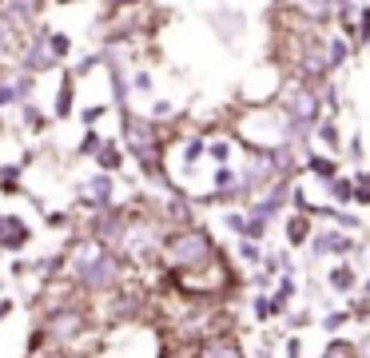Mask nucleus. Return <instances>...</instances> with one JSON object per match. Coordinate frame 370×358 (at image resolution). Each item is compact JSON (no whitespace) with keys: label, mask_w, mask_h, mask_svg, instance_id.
<instances>
[{"label":"nucleus","mask_w":370,"mask_h":358,"mask_svg":"<svg viewBox=\"0 0 370 358\" xmlns=\"http://www.w3.org/2000/svg\"><path fill=\"white\" fill-rule=\"evenodd\" d=\"M160 263L176 275H195V271H207L215 267V247L203 231H176L160 251Z\"/></svg>","instance_id":"f257e3e1"},{"label":"nucleus","mask_w":370,"mask_h":358,"mask_svg":"<svg viewBox=\"0 0 370 358\" xmlns=\"http://www.w3.org/2000/svg\"><path fill=\"white\" fill-rule=\"evenodd\" d=\"M76 279L84 291H112L124 279V259L100 243H84L76 251Z\"/></svg>","instance_id":"f03ea898"},{"label":"nucleus","mask_w":370,"mask_h":358,"mask_svg":"<svg viewBox=\"0 0 370 358\" xmlns=\"http://www.w3.org/2000/svg\"><path fill=\"white\" fill-rule=\"evenodd\" d=\"M124 135H128V151L144 163L147 171H156V147H160V131L147 120H136L131 112H124Z\"/></svg>","instance_id":"7ed1b4c3"},{"label":"nucleus","mask_w":370,"mask_h":358,"mask_svg":"<svg viewBox=\"0 0 370 358\" xmlns=\"http://www.w3.org/2000/svg\"><path fill=\"white\" fill-rule=\"evenodd\" d=\"M84 326H88V314H84V307L68 303V307H56V310L48 314V323H44V339H52V346H64V342L80 339Z\"/></svg>","instance_id":"20e7f679"},{"label":"nucleus","mask_w":370,"mask_h":358,"mask_svg":"<svg viewBox=\"0 0 370 358\" xmlns=\"http://www.w3.org/2000/svg\"><path fill=\"white\" fill-rule=\"evenodd\" d=\"M195 358H243V355L231 335H211V339H203L195 346Z\"/></svg>","instance_id":"39448f33"},{"label":"nucleus","mask_w":370,"mask_h":358,"mask_svg":"<svg viewBox=\"0 0 370 358\" xmlns=\"http://www.w3.org/2000/svg\"><path fill=\"white\" fill-rule=\"evenodd\" d=\"M351 247L354 243L346 235H338V231H319V235L311 239V251H315V255H346Z\"/></svg>","instance_id":"423d86ee"},{"label":"nucleus","mask_w":370,"mask_h":358,"mask_svg":"<svg viewBox=\"0 0 370 358\" xmlns=\"http://www.w3.org/2000/svg\"><path fill=\"white\" fill-rule=\"evenodd\" d=\"M24 243H28V227L20 223L17 215H4V247H8V251H20Z\"/></svg>","instance_id":"0eeeda50"},{"label":"nucleus","mask_w":370,"mask_h":358,"mask_svg":"<svg viewBox=\"0 0 370 358\" xmlns=\"http://www.w3.org/2000/svg\"><path fill=\"white\" fill-rule=\"evenodd\" d=\"M88 199L96 203L100 211H108V199H112V179H108V176H92V183H88Z\"/></svg>","instance_id":"6e6552de"},{"label":"nucleus","mask_w":370,"mask_h":358,"mask_svg":"<svg viewBox=\"0 0 370 358\" xmlns=\"http://www.w3.org/2000/svg\"><path fill=\"white\" fill-rule=\"evenodd\" d=\"M52 64H56V56H52L44 44H33L28 56H24V68H28V72H44V68H52Z\"/></svg>","instance_id":"1a4fd4ad"},{"label":"nucleus","mask_w":370,"mask_h":358,"mask_svg":"<svg viewBox=\"0 0 370 358\" xmlns=\"http://www.w3.org/2000/svg\"><path fill=\"white\" fill-rule=\"evenodd\" d=\"M72 96H76V84L64 80V88L56 92V115H60V120H64V115H72Z\"/></svg>","instance_id":"9d476101"},{"label":"nucleus","mask_w":370,"mask_h":358,"mask_svg":"<svg viewBox=\"0 0 370 358\" xmlns=\"http://www.w3.org/2000/svg\"><path fill=\"white\" fill-rule=\"evenodd\" d=\"M331 287H335V291H351V287H354V271L346 267V263L331 271Z\"/></svg>","instance_id":"9b49d317"},{"label":"nucleus","mask_w":370,"mask_h":358,"mask_svg":"<svg viewBox=\"0 0 370 358\" xmlns=\"http://www.w3.org/2000/svg\"><path fill=\"white\" fill-rule=\"evenodd\" d=\"M311 171H315V176H322V183H335V163L331 160H322V156H311Z\"/></svg>","instance_id":"f8f14e48"},{"label":"nucleus","mask_w":370,"mask_h":358,"mask_svg":"<svg viewBox=\"0 0 370 358\" xmlns=\"http://www.w3.org/2000/svg\"><path fill=\"white\" fill-rule=\"evenodd\" d=\"M306 235H311V223H306L303 215H295V219L287 223V239H290V243H303Z\"/></svg>","instance_id":"ddd939ff"},{"label":"nucleus","mask_w":370,"mask_h":358,"mask_svg":"<svg viewBox=\"0 0 370 358\" xmlns=\"http://www.w3.org/2000/svg\"><path fill=\"white\" fill-rule=\"evenodd\" d=\"M331 196H335L338 203H346V199L358 196V187H354V183H346V179H335V183H331Z\"/></svg>","instance_id":"4468645a"},{"label":"nucleus","mask_w":370,"mask_h":358,"mask_svg":"<svg viewBox=\"0 0 370 358\" xmlns=\"http://www.w3.org/2000/svg\"><path fill=\"white\" fill-rule=\"evenodd\" d=\"M120 160H124V156H120L112 144H104V151H100V167H104V171H115V167H120Z\"/></svg>","instance_id":"2eb2a0df"},{"label":"nucleus","mask_w":370,"mask_h":358,"mask_svg":"<svg viewBox=\"0 0 370 358\" xmlns=\"http://www.w3.org/2000/svg\"><path fill=\"white\" fill-rule=\"evenodd\" d=\"M28 358H72V355L64 346H36V350H28Z\"/></svg>","instance_id":"dca6fc26"},{"label":"nucleus","mask_w":370,"mask_h":358,"mask_svg":"<svg viewBox=\"0 0 370 358\" xmlns=\"http://www.w3.org/2000/svg\"><path fill=\"white\" fill-rule=\"evenodd\" d=\"M24 128H28V131H40V128H44V115L36 112L33 104H28V108H24Z\"/></svg>","instance_id":"f3484780"},{"label":"nucleus","mask_w":370,"mask_h":358,"mask_svg":"<svg viewBox=\"0 0 370 358\" xmlns=\"http://www.w3.org/2000/svg\"><path fill=\"white\" fill-rule=\"evenodd\" d=\"M17 176H20V167H17V163H8V167H4V191H17V187H20Z\"/></svg>","instance_id":"a211bd4d"},{"label":"nucleus","mask_w":370,"mask_h":358,"mask_svg":"<svg viewBox=\"0 0 370 358\" xmlns=\"http://www.w3.org/2000/svg\"><path fill=\"white\" fill-rule=\"evenodd\" d=\"M183 156H187V163H195L203 156V140H187V144H183Z\"/></svg>","instance_id":"6ab92c4d"},{"label":"nucleus","mask_w":370,"mask_h":358,"mask_svg":"<svg viewBox=\"0 0 370 358\" xmlns=\"http://www.w3.org/2000/svg\"><path fill=\"white\" fill-rule=\"evenodd\" d=\"M48 44H52V56H56V60H60V56H68V48H72V44H68V36H52Z\"/></svg>","instance_id":"aec40b11"},{"label":"nucleus","mask_w":370,"mask_h":358,"mask_svg":"<svg viewBox=\"0 0 370 358\" xmlns=\"http://www.w3.org/2000/svg\"><path fill=\"white\" fill-rule=\"evenodd\" d=\"M326 48H331V64H342V60H346V44H342V40L326 44Z\"/></svg>","instance_id":"412c9836"},{"label":"nucleus","mask_w":370,"mask_h":358,"mask_svg":"<svg viewBox=\"0 0 370 358\" xmlns=\"http://www.w3.org/2000/svg\"><path fill=\"white\" fill-rule=\"evenodd\" d=\"M271 299H255V319H271Z\"/></svg>","instance_id":"4be33fe9"},{"label":"nucleus","mask_w":370,"mask_h":358,"mask_svg":"<svg viewBox=\"0 0 370 358\" xmlns=\"http://www.w3.org/2000/svg\"><path fill=\"white\" fill-rule=\"evenodd\" d=\"M322 140H326V144H338V131H335V124H331V120H322Z\"/></svg>","instance_id":"5701e85b"},{"label":"nucleus","mask_w":370,"mask_h":358,"mask_svg":"<svg viewBox=\"0 0 370 358\" xmlns=\"http://www.w3.org/2000/svg\"><path fill=\"white\" fill-rule=\"evenodd\" d=\"M207 151L215 156V160H227V151H231V147H227V140H215V144H211Z\"/></svg>","instance_id":"b1692460"},{"label":"nucleus","mask_w":370,"mask_h":358,"mask_svg":"<svg viewBox=\"0 0 370 358\" xmlns=\"http://www.w3.org/2000/svg\"><path fill=\"white\" fill-rule=\"evenodd\" d=\"M100 115H104V108H88V112H84L80 120H84V124H88V128H92V124H96Z\"/></svg>","instance_id":"393cba45"},{"label":"nucleus","mask_w":370,"mask_h":358,"mask_svg":"<svg viewBox=\"0 0 370 358\" xmlns=\"http://www.w3.org/2000/svg\"><path fill=\"white\" fill-rule=\"evenodd\" d=\"M239 251H243V259H247V263H259V247H251V243H243V247H239Z\"/></svg>","instance_id":"a878e982"},{"label":"nucleus","mask_w":370,"mask_h":358,"mask_svg":"<svg viewBox=\"0 0 370 358\" xmlns=\"http://www.w3.org/2000/svg\"><path fill=\"white\" fill-rule=\"evenodd\" d=\"M358 36H362V40H370V12H362V24H358Z\"/></svg>","instance_id":"bb28decb"},{"label":"nucleus","mask_w":370,"mask_h":358,"mask_svg":"<svg viewBox=\"0 0 370 358\" xmlns=\"http://www.w3.org/2000/svg\"><path fill=\"white\" fill-rule=\"evenodd\" d=\"M342 319H346V314H326V330H335V326H342Z\"/></svg>","instance_id":"cd10ccee"},{"label":"nucleus","mask_w":370,"mask_h":358,"mask_svg":"<svg viewBox=\"0 0 370 358\" xmlns=\"http://www.w3.org/2000/svg\"><path fill=\"white\" fill-rule=\"evenodd\" d=\"M167 112H172V104H156V112L151 115H156V120H167Z\"/></svg>","instance_id":"c85d7f7f"},{"label":"nucleus","mask_w":370,"mask_h":358,"mask_svg":"<svg viewBox=\"0 0 370 358\" xmlns=\"http://www.w3.org/2000/svg\"><path fill=\"white\" fill-rule=\"evenodd\" d=\"M354 199H358V203H370V187H358V196Z\"/></svg>","instance_id":"c756f323"},{"label":"nucleus","mask_w":370,"mask_h":358,"mask_svg":"<svg viewBox=\"0 0 370 358\" xmlns=\"http://www.w3.org/2000/svg\"><path fill=\"white\" fill-rule=\"evenodd\" d=\"M358 355H362V358H370V339L362 342V350H358Z\"/></svg>","instance_id":"7c9ffc66"}]
</instances>
